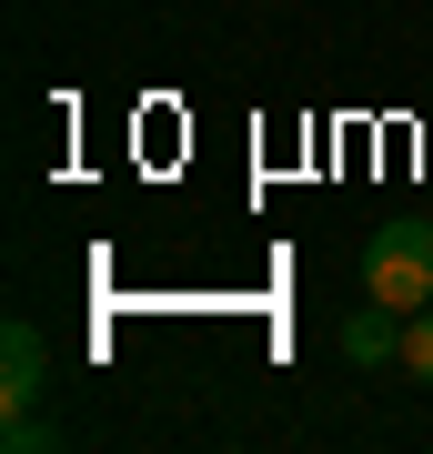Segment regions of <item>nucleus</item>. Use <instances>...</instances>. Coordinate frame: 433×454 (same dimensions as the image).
I'll return each instance as SVG.
<instances>
[{
  "label": "nucleus",
  "instance_id": "nucleus-1",
  "mask_svg": "<svg viewBox=\"0 0 433 454\" xmlns=\"http://www.w3.org/2000/svg\"><path fill=\"white\" fill-rule=\"evenodd\" d=\"M363 293L373 303H393V313H423L433 303V223H373V243H363Z\"/></svg>",
  "mask_w": 433,
  "mask_h": 454
},
{
  "label": "nucleus",
  "instance_id": "nucleus-2",
  "mask_svg": "<svg viewBox=\"0 0 433 454\" xmlns=\"http://www.w3.org/2000/svg\"><path fill=\"white\" fill-rule=\"evenodd\" d=\"M0 394H11V414H31L41 394H50V343H41V324H11V333H0Z\"/></svg>",
  "mask_w": 433,
  "mask_h": 454
},
{
  "label": "nucleus",
  "instance_id": "nucleus-3",
  "mask_svg": "<svg viewBox=\"0 0 433 454\" xmlns=\"http://www.w3.org/2000/svg\"><path fill=\"white\" fill-rule=\"evenodd\" d=\"M403 364H414V384H433V303L403 313Z\"/></svg>",
  "mask_w": 433,
  "mask_h": 454
},
{
  "label": "nucleus",
  "instance_id": "nucleus-4",
  "mask_svg": "<svg viewBox=\"0 0 433 454\" xmlns=\"http://www.w3.org/2000/svg\"><path fill=\"white\" fill-rule=\"evenodd\" d=\"M0 444H11V454H41V444H50V424H41V414H11V434H0Z\"/></svg>",
  "mask_w": 433,
  "mask_h": 454
}]
</instances>
